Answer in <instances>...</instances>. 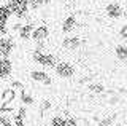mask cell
<instances>
[{
    "mask_svg": "<svg viewBox=\"0 0 127 126\" xmlns=\"http://www.w3.org/2000/svg\"><path fill=\"white\" fill-rule=\"evenodd\" d=\"M32 61L35 64H40L46 69H54L57 64V56L53 53H48V51H32Z\"/></svg>",
    "mask_w": 127,
    "mask_h": 126,
    "instance_id": "1",
    "label": "cell"
},
{
    "mask_svg": "<svg viewBox=\"0 0 127 126\" xmlns=\"http://www.w3.org/2000/svg\"><path fill=\"white\" fill-rule=\"evenodd\" d=\"M6 5L11 10L13 16L19 18V19H24L29 14V3H27V0H6Z\"/></svg>",
    "mask_w": 127,
    "mask_h": 126,
    "instance_id": "2",
    "label": "cell"
},
{
    "mask_svg": "<svg viewBox=\"0 0 127 126\" xmlns=\"http://www.w3.org/2000/svg\"><path fill=\"white\" fill-rule=\"evenodd\" d=\"M56 75L59 78H62V80H68L75 75V72H76V69H75V65L71 64L68 61H59L57 64H56Z\"/></svg>",
    "mask_w": 127,
    "mask_h": 126,
    "instance_id": "3",
    "label": "cell"
},
{
    "mask_svg": "<svg viewBox=\"0 0 127 126\" xmlns=\"http://www.w3.org/2000/svg\"><path fill=\"white\" fill-rule=\"evenodd\" d=\"M16 48L14 45V40L11 35H3L0 37V58H10L13 54V51Z\"/></svg>",
    "mask_w": 127,
    "mask_h": 126,
    "instance_id": "4",
    "label": "cell"
},
{
    "mask_svg": "<svg viewBox=\"0 0 127 126\" xmlns=\"http://www.w3.org/2000/svg\"><path fill=\"white\" fill-rule=\"evenodd\" d=\"M48 37H49V27L46 24H38V26L33 27V30H32L30 40H33L35 43H40V42H46Z\"/></svg>",
    "mask_w": 127,
    "mask_h": 126,
    "instance_id": "5",
    "label": "cell"
},
{
    "mask_svg": "<svg viewBox=\"0 0 127 126\" xmlns=\"http://www.w3.org/2000/svg\"><path fill=\"white\" fill-rule=\"evenodd\" d=\"M105 14L110 19H119L124 16V8H122V5L119 2H110L105 6Z\"/></svg>",
    "mask_w": 127,
    "mask_h": 126,
    "instance_id": "6",
    "label": "cell"
},
{
    "mask_svg": "<svg viewBox=\"0 0 127 126\" xmlns=\"http://www.w3.org/2000/svg\"><path fill=\"white\" fill-rule=\"evenodd\" d=\"M84 45L86 42L79 37H65L62 40V48H65L67 51H79Z\"/></svg>",
    "mask_w": 127,
    "mask_h": 126,
    "instance_id": "7",
    "label": "cell"
},
{
    "mask_svg": "<svg viewBox=\"0 0 127 126\" xmlns=\"http://www.w3.org/2000/svg\"><path fill=\"white\" fill-rule=\"evenodd\" d=\"M30 78L37 83H41V85H53V78H51L49 73H46L45 70H32L30 72Z\"/></svg>",
    "mask_w": 127,
    "mask_h": 126,
    "instance_id": "8",
    "label": "cell"
},
{
    "mask_svg": "<svg viewBox=\"0 0 127 126\" xmlns=\"http://www.w3.org/2000/svg\"><path fill=\"white\" fill-rule=\"evenodd\" d=\"M78 26V18L75 14H68L65 19L62 21V26H61V30L62 34H71Z\"/></svg>",
    "mask_w": 127,
    "mask_h": 126,
    "instance_id": "9",
    "label": "cell"
},
{
    "mask_svg": "<svg viewBox=\"0 0 127 126\" xmlns=\"http://www.w3.org/2000/svg\"><path fill=\"white\" fill-rule=\"evenodd\" d=\"M13 72V61L10 58H0V80H5Z\"/></svg>",
    "mask_w": 127,
    "mask_h": 126,
    "instance_id": "10",
    "label": "cell"
},
{
    "mask_svg": "<svg viewBox=\"0 0 127 126\" xmlns=\"http://www.w3.org/2000/svg\"><path fill=\"white\" fill-rule=\"evenodd\" d=\"M11 18H13V13L8 8V5L6 3H0V26L6 27Z\"/></svg>",
    "mask_w": 127,
    "mask_h": 126,
    "instance_id": "11",
    "label": "cell"
},
{
    "mask_svg": "<svg viewBox=\"0 0 127 126\" xmlns=\"http://www.w3.org/2000/svg\"><path fill=\"white\" fill-rule=\"evenodd\" d=\"M32 30H33V24H30V22L26 24V22H24L18 29V37L21 38L22 42H27V40H30V37H32Z\"/></svg>",
    "mask_w": 127,
    "mask_h": 126,
    "instance_id": "12",
    "label": "cell"
},
{
    "mask_svg": "<svg viewBox=\"0 0 127 126\" xmlns=\"http://www.w3.org/2000/svg\"><path fill=\"white\" fill-rule=\"evenodd\" d=\"M49 2L51 0H27V3H29V11H38V10H41L43 6H46V5H49Z\"/></svg>",
    "mask_w": 127,
    "mask_h": 126,
    "instance_id": "13",
    "label": "cell"
},
{
    "mask_svg": "<svg viewBox=\"0 0 127 126\" xmlns=\"http://www.w3.org/2000/svg\"><path fill=\"white\" fill-rule=\"evenodd\" d=\"M114 56L118 58V61L126 62L127 61V45H118V46H114Z\"/></svg>",
    "mask_w": 127,
    "mask_h": 126,
    "instance_id": "14",
    "label": "cell"
},
{
    "mask_svg": "<svg viewBox=\"0 0 127 126\" xmlns=\"http://www.w3.org/2000/svg\"><path fill=\"white\" fill-rule=\"evenodd\" d=\"M87 89H89V93H94V94L105 93V86H103L102 83H89L87 85Z\"/></svg>",
    "mask_w": 127,
    "mask_h": 126,
    "instance_id": "15",
    "label": "cell"
},
{
    "mask_svg": "<svg viewBox=\"0 0 127 126\" xmlns=\"http://www.w3.org/2000/svg\"><path fill=\"white\" fill-rule=\"evenodd\" d=\"M19 93H21V102H22V105H32V104H33V97H32L30 94H27L26 89H22V91H19Z\"/></svg>",
    "mask_w": 127,
    "mask_h": 126,
    "instance_id": "16",
    "label": "cell"
},
{
    "mask_svg": "<svg viewBox=\"0 0 127 126\" xmlns=\"http://www.w3.org/2000/svg\"><path fill=\"white\" fill-rule=\"evenodd\" d=\"M51 126H65V117L62 115H56L51 120Z\"/></svg>",
    "mask_w": 127,
    "mask_h": 126,
    "instance_id": "17",
    "label": "cell"
},
{
    "mask_svg": "<svg viewBox=\"0 0 127 126\" xmlns=\"http://www.w3.org/2000/svg\"><path fill=\"white\" fill-rule=\"evenodd\" d=\"M116 120V115H111V117H106V118H103V120L98 123L97 126H111L113 125V121Z\"/></svg>",
    "mask_w": 127,
    "mask_h": 126,
    "instance_id": "18",
    "label": "cell"
},
{
    "mask_svg": "<svg viewBox=\"0 0 127 126\" xmlns=\"http://www.w3.org/2000/svg\"><path fill=\"white\" fill-rule=\"evenodd\" d=\"M0 126H13V118L6 115H0Z\"/></svg>",
    "mask_w": 127,
    "mask_h": 126,
    "instance_id": "19",
    "label": "cell"
},
{
    "mask_svg": "<svg viewBox=\"0 0 127 126\" xmlns=\"http://www.w3.org/2000/svg\"><path fill=\"white\" fill-rule=\"evenodd\" d=\"M119 37H121V40H124L127 43V22L121 26V29H119Z\"/></svg>",
    "mask_w": 127,
    "mask_h": 126,
    "instance_id": "20",
    "label": "cell"
},
{
    "mask_svg": "<svg viewBox=\"0 0 127 126\" xmlns=\"http://www.w3.org/2000/svg\"><path fill=\"white\" fill-rule=\"evenodd\" d=\"M11 88H13V89H18V91H22V89H24V85L19 80H13V81H11Z\"/></svg>",
    "mask_w": 127,
    "mask_h": 126,
    "instance_id": "21",
    "label": "cell"
},
{
    "mask_svg": "<svg viewBox=\"0 0 127 126\" xmlns=\"http://www.w3.org/2000/svg\"><path fill=\"white\" fill-rule=\"evenodd\" d=\"M65 126H78V121L75 117H65Z\"/></svg>",
    "mask_w": 127,
    "mask_h": 126,
    "instance_id": "22",
    "label": "cell"
},
{
    "mask_svg": "<svg viewBox=\"0 0 127 126\" xmlns=\"http://www.w3.org/2000/svg\"><path fill=\"white\" fill-rule=\"evenodd\" d=\"M49 107H51V102H49V101H43V104H41V110H43V112H45V110H48Z\"/></svg>",
    "mask_w": 127,
    "mask_h": 126,
    "instance_id": "23",
    "label": "cell"
},
{
    "mask_svg": "<svg viewBox=\"0 0 127 126\" xmlns=\"http://www.w3.org/2000/svg\"><path fill=\"white\" fill-rule=\"evenodd\" d=\"M8 34V30H6V27H3V26H0V37H3V35H6Z\"/></svg>",
    "mask_w": 127,
    "mask_h": 126,
    "instance_id": "24",
    "label": "cell"
},
{
    "mask_svg": "<svg viewBox=\"0 0 127 126\" xmlns=\"http://www.w3.org/2000/svg\"><path fill=\"white\" fill-rule=\"evenodd\" d=\"M116 126H127V125H116Z\"/></svg>",
    "mask_w": 127,
    "mask_h": 126,
    "instance_id": "25",
    "label": "cell"
},
{
    "mask_svg": "<svg viewBox=\"0 0 127 126\" xmlns=\"http://www.w3.org/2000/svg\"><path fill=\"white\" fill-rule=\"evenodd\" d=\"M3 3H6V0H3Z\"/></svg>",
    "mask_w": 127,
    "mask_h": 126,
    "instance_id": "26",
    "label": "cell"
}]
</instances>
